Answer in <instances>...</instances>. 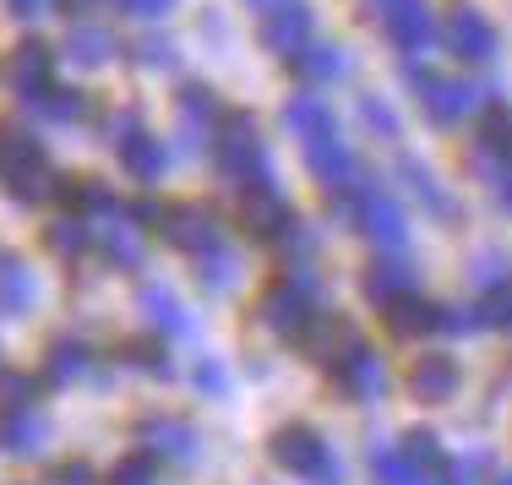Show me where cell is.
<instances>
[{
  "label": "cell",
  "mask_w": 512,
  "mask_h": 485,
  "mask_svg": "<svg viewBox=\"0 0 512 485\" xmlns=\"http://www.w3.org/2000/svg\"><path fill=\"white\" fill-rule=\"evenodd\" d=\"M213 148H218V169H224V175L235 180V186H246V191L273 186V159H267L262 137H256V126H251V115H229V120H218Z\"/></svg>",
  "instance_id": "obj_1"
},
{
  "label": "cell",
  "mask_w": 512,
  "mask_h": 485,
  "mask_svg": "<svg viewBox=\"0 0 512 485\" xmlns=\"http://www.w3.org/2000/svg\"><path fill=\"white\" fill-rule=\"evenodd\" d=\"M267 453H273V464H284L289 475H300L306 485H338V475H344L333 447H327L311 426H278L273 442H267Z\"/></svg>",
  "instance_id": "obj_2"
},
{
  "label": "cell",
  "mask_w": 512,
  "mask_h": 485,
  "mask_svg": "<svg viewBox=\"0 0 512 485\" xmlns=\"http://www.w3.org/2000/svg\"><path fill=\"white\" fill-rule=\"evenodd\" d=\"M262 317H267V327H273L278 338H295V344H306V333H311V322H316V306H311V278H306V268H300L295 278H284V284H273V289H267Z\"/></svg>",
  "instance_id": "obj_3"
},
{
  "label": "cell",
  "mask_w": 512,
  "mask_h": 485,
  "mask_svg": "<svg viewBox=\"0 0 512 485\" xmlns=\"http://www.w3.org/2000/svg\"><path fill=\"white\" fill-rule=\"evenodd\" d=\"M414 93H420L425 115L442 120V126H453V120H463L480 99H491V88H480V82H447V77H436V71H414Z\"/></svg>",
  "instance_id": "obj_4"
},
{
  "label": "cell",
  "mask_w": 512,
  "mask_h": 485,
  "mask_svg": "<svg viewBox=\"0 0 512 485\" xmlns=\"http://www.w3.org/2000/svg\"><path fill=\"white\" fill-rule=\"evenodd\" d=\"M349 202H355V213H360V229L371 235V246H387V251H398V246H404V235H409V218H404V208H398V202L387 197L382 186H371V180H365V186H360Z\"/></svg>",
  "instance_id": "obj_5"
},
{
  "label": "cell",
  "mask_w": 512,
  "mask_h": 485,
  "mask_svg": "<svg viewBox=\"0 0 512 485\" xmlns=\"http://www.w3.org/2000/svg\"><path fill=\"white\" fill-rule=\"evenodd\" d=\"M115 148H120V164H126V175H137L142 186H153L158 175H164V164H169V153H164V142L153 137L148 126H142V115H120V131H115Z\"/></svg>",
  "instance_id": "obj_6"
},
{
  "label": "cell",
  "mask_w": 512,
  "mask_h": 485,
  "mask_svg": "<svg viewBox=\"0 0 512 485\" xmlns=\"http://www.w3.org/2000/svg\"><path fill=\"white\" fill-rule=\"evenodd\" d=\"M240 224H246L251 240H284L289 229H295V208H289L273 186H262V191H246V197H240Z\"/></svg>",
  "instance_id": "obj_7"
},
{
  "label": "cell",
  "mask_w": 512,
  "mask_h": 485,
  "mask_svg": "<svg viewBox=\"0 0 512 485\" xmlns=\"http://www.w3.org/2000/svg\"><path fill=\"white\" fill-rule=\"evenodd\" d=\"M158 229H164L169 246L191 251V257H202V251L224 246V235H218L213 213H202V208H164V213H158Z\"/></svg>",
  "instance_id": "obj_8"
},
{
  "label": "cell",
  "mask_w": 512,
  "mask_h": 485,
  "mask_svg": "<svg viewBox=\"0 0 512 485\" xmlns=\"http://www.w3.org/2000/svg\"><path fill=\"white\" fill-rule=\"evenodd\" d=\"M306 39H311V11L300 6V0H284V6L262 11V44L273 55L295 60L300 50H306Z\"/></svg>",
  "instance_id": "obj_9"
},
{
  "label": "cell",
  "mask_w": 512,
  "mask_h": 485,
  "mask_svg": "<svg viewBox=\"0 0 512 485\" xmlns=\"http://www.w3.org/2000/svg\"><path fill=\"white\" fill-rule=\"evenodd\" d=\"M382 17H387V33L404 55H420L436 44V22L425 11V0H382Z\"/></svg>",
  "instance_id": "obj_10"
},
{
  "label": "cell",
  "mask_w": 512,
  "mask_h": 485,
  "mask_svg": "<svg viewBox=\"0 0 512 485\" xmlns=\"http://www.w3.org/2000/svg\"><path fill=\"white\" fill-rule=\"evenodd\" d=\"M88 240H99V251L109 257V268L131 273L142 262V240H137V224L131 218H120V208H109L104 218H93L88 224Z\"/></svg>",
  "instance_id": "obj_11"
},
{
  "label": "cell",
  "mask_w": 512,
  "mask_h": 485,
  "mask_svg": "<svg viewBox=\"0 0 512 485\" xmlns=\"http://www.w3.org/2000/svg\"><path fill=\"white\" fill-rule=\"evenodd\" d=\"M409 393L420 398V404H447V398L458 393V360L442 355V349L420 355V360L409 366Z\"/></svg>",
  "instance_id": "obj_12"
},
{
  "label": "cell",
  "mask_w": 512,
  "mask_h": 485,
  "mask_svg": "<svg viewBox=\"0 0 512 485\" xmlns=\"http://www.w3.org/2000/svg\"><path fill=\"white\" fill-rule=\"evenodd\" d=\"M447 50L458 60H491L496 55V28L474 6H458L453 17H447Z\"/></svg>",
  "instance_id": "obj_13"
},
{
  "label": "cell",
  "mask_w": 512,
  "mask_h": 485,
  "mask_svg": "<svg viewBox=\"0 0 512 485\" xmlns=\"http://www.w3.org/2000/svg\"><path fill=\"white\" fill-rule=\"evenodd\" d=\"M333 377H338V387H344L349 398H382L387 393V366L371 355V344L349 349V355L333 366Z\"/></svg>",
  "instance_id": "obj_14"
},
{
  "label": "cell",
  "mask_w": 512,
  "mask_h": 485,
  "mask_svg": "<svg viewBox=\"0 0 512 485\" xmlns=\"http://www.w3.org/2000/svg\"><path fill=\"white\" fill-rule=\"evenodd\" d=\"M137 436H142V447H148L153 458H175V464L197 458V431H191L180 415H153V420H142Z\"/></svg>",
  "instance_id": "obj_15"
},
{
  "label": "cell",
  "mask_w": 512,
  "mask_h": 485,
  "mask_svg": "<svg viewBox=\"0 0 512 485\" xmlns=\"http://www.w3.org/2000/svg\"><path fill=\"white\" fill-rule=\"evenodd\" d=\"M175 115H180V131H186V148H202L207 131L224 120V115H218L213 88H202V82H186V88L175 93Z\"/></svg>",
  "instance_id": "obj_16"
},
{
  "label": "cell",
  "mask_w": 512,
  "mask_h": 485,
  "mask_svg": "<svg viewBox=\"0 0 512 485\" xmlns=\"http://www.w3.org/2000/svg\"><path fill=\"white\" fill-rule=\"evenodd\" d=\"M50 71H55V60H50V44L28 39V44H17V55H11L6 77H11V88H17L22 99H39V93L50 88Z\"/></svg>",
  "instance_id": "obj_17"
},
{
  "label": "cell",
  "mask_w": 512,
  "mask_h": 485,
  "mask_svg": "<svg viewBox=\"0 0 512 485\" xmlns=\"http://www.w3.org/2000/svg\"><path fill=\"white\" fill-rule=\"evenodd\" d=\"M382 317H387V327H393L398 338H425V333H436V300L404 289V295L382 300Z\"/></svg>",
  "instance_id": "obj_18"
},
{
  "label": "cell",
  "mask_w": 512,
  "mask_h": 485,
  "mask_svg": "<svg viewBox=\"0 0 512 485\" xmlns=\"http://www.w3.org/2000/svg\"><path fill=\"white\" fill-rule=\"evenodd\" d=\"M44 436H50V426H44V415L39 409H6L0 415V453H17V458H28V453H39L44 447Z\"/></svg>",
  "instance_id": "obj_19"
},
{
  "label": "cell",
  "mask_w": 512,
  "mask_h": 485,
  "mask_svg": "<svg viewBox=\"0 0 512 485\" xmlns=\"http://www.w3.org/2000/svg\"><path fill=\"white\" fill-rule=\"evenodd\" d=\"M142 317H148L164 338H191V333H197V322L186 317V306H180V300L169 295L164 284H148V289H142Z\"/></svg>",
  "instance_id": "obj_20"
},
{
  "label": "cell",
  "mask_w": 512,
  "mask_h": 485,
  "mask_svg": "<svg viewBox=\"0 0 512 485\" xmlns=\"http://www.w3.org/2000/svg\"><path fill=\"white\" fill-rule=\"evenodd\" d=\"M33 295H39L33 273L22 268L17 257H6V251H0V317H22V311L33 306Z\"/></svg>",
  "instance_id": "obj_21"
},
{
  "label": "cell",
  "mask_w": 512,
  "mask_h": 485,
  "mask_svg": "<svg viewBox=\"0 0 512 485\" xmlns=\"http://www.w3.org/2000/svg\"><path fill=\"white\" fill-rule=\"evenodd\" d=\"M306 344H311V355H316V360H327V366H338V360H344L349 349L360 344V333H355V327H349L344 317H327V322H311Z\"/></svg>",
  "instance_id": "obj_22"
},
{
  "label": "cell",
  "mask_w": 512,
  "mask_h": 485,
  "mask_svg": "<svg viewBox=\"0 0 512 485\" xmlns=\"http://www.w3.org/2000/svg\"><path fill=\"white\" fill-rule=\"evenodd\" d=\"M398 453H404V464H409V469H414V475H420V480L442 485V475H447V453H442V447H436V436H431V431H409Z\"/></svg>",
  "instance_id": "obj_23"
},
{
  "label": "cell",
  "mask_w": 512,
  "mask_h": 485,
  "mask_svg": "<svg viewBox=\"0 0 512 485\" xmlns=\"http://www.w3.org/2000/svg\"><path fill=\"white\" fill-rule=\"evenodd\" d=\"M414 284V262L409 257H382L365 268V295L371 300H387V295H404Z\"/></svg>",
  "instance_id": "obj_24"
},
{
  "label": "cell",
  "mask_w": 512,
  "mask_h": 485,
  "mask_svg": "<svg viewBox=\"0 0 512 485\" xmlns=\"http://www.w3.org/2000/svg\"><path fill=\"white\" fill-rule=\"evenodd\" d=\"M284 120H289V131H295L300 142L322 137V131H338V126H333V115H327V104L316 99V93H300V99H289Z\"/></svg>",
  "instance_id": "obj_25"
},
{
  "label": "cell",
  "mask_w": 512,
  "mask_h": 485,
  "mask_svg": "<svg viewBox=\"0 0 512 485\" xmlns=\"http://www.w3.org/2000/svg\"><path fill=\"white\" fill-rule=\"evenodd\" d=\"M88 366H93V349H82V344H71V338H66V344H55L50 355H44V382L66 387V382H77Z\"/></svg>",
  "instance_id": "obj_26"
},
{
  "label": "cell",
  "mask_w": 512,
  "mask_h": 485,
  "mask_svg": "<svg viewBox=\"0 0 512 485\" xmlns=\"http://www.w3.org/2000/svg\"><path fill=\"white\" fill-rule=\"evenodd\" d=\"M6 186H11V197H17V202H44V197H55V191H60V180H55V169L44 159H33V164H22Z\"/></svg>",
  "instance_id": "obj_27"
},
{
  "label": "cell",
  "mask_w": 512,
  "mask_h": 485,
  "mask_svg": "<svg viewBox=\"0 0 512 485\" xmlns=\"http://www.w3.org/2000/svg\"><path fill=\"white\" fill-rule=\"evenodd\" d=\"M66 60H77V66H109L115 60V39L104 28H77L66 39Z\"/></svg>",
  "instance_id": "obj_28"
},
{
  "label": "cell",
  "mask_w": 512,
  "mask_h": 485,
  "mask_svg": "<svg viewBox=\"0 0 512 485\" xmlns=\"http://www.w3.org/2000/svg\"><path fill=\"white\" fill-rule=\"evenodd\" d=\"M60 197H66V208L82 218V224H93V218H104L115 208V197H109V186H93V180H77V186H60Z\"/></svg>",
  "instance_id": "obj_29"
},
{
  "label": "cell",
  "mask_w": 512,
  "mask_h": 485,
  "mask_svg": "<svg viewBox=\"0 0 512 485\" xmlns=\"http://www.w3.org/2000/svg\"><path fill=\"white\" fill-rule=\"evenodd\" d=\"M44 246L55 251V257H82L88 251V224H82L77 213H66V218H50V229H44Z\"/></svg>",
  "instance_id": "obj_30"
},
{
  "label": "cell",
  "mask_w": 512,
  "mask_h": 485,
  "mask_svg": "<svg viewBox=\"0 0 512 485\" xmlns=\"http://www.w3.org/2000/svg\"><path fill=\"white\" fill-rule=\"evenodd\" d=\"M295 66H300V77H306V82L344 77V55H338L333 44H322V39H306V50L295 55Z\"/></svg>",
  "instance_id": "obj_31"
},
{
  "label": "cell",
  "mask_w": 512,
  "mask_h": 485,
  "mask_svg": "<svg viewBox=\"0 0 512 485\" xmlns=\"http://www.w3.org/2000/svg\"><path fill=\"white\" fill-rule=\"evenodd\" d=\"M33 159H44L39 142H33L28 131H17V126H0V180H11L22 164H33Z\"/></svg>",
  "instance_id": "obj_32"
},
{
  "label": "cell",
  "mask_w": 512,
  "mask_h": 485,
  "mask_svg": "<svg viewBox=\"0 0 512 485\" xmlns=\"http://www.w3.org/2000/svg\"><path fill=\"white\" fill-rule=\"evenodd\" d=\"M371 480L376 485H431V480H420L404 464V453H398V447H382V442L371 447Z\"/></svg>",
  "instance_id": "obj_33"
},
{
  "label": "cell",
  "mask_w": 512,
  "mask_h": 485,
  "mask_svg": "<svg viewBox=\"0 0 512 485\" xmlns=\"http://www.w3.org/2000/svg\"><path fill=\"white\" fill-rule=\"evenodd\" d=\"M404 186L414 191V197H420L425 202V208H431V213H453V202H447V191L442 186H436V180H431V169H425V164H414V159H404Z\"/></svg>",
  "instance_id": "obj_34"
},
{
  "label": "cell",
  "mask_w": 512,
  "mask_h": 485,
  "mask_svg": "<svg viewBox=\"0 0 512 485\" xmlns=\"http://www.w3.org/2000/svg\"><path fill=\"white\" fill-rule=\"evenodd\" d=\"M474 311H480L485 327H507V333H512V278H502V284L485 289V300Z\"/></svg>",
  "instance_id": "obj_35"
},
{
  "label": "cell",
  "mask_w": 512,
  "mask_h": 485,
  "mask_svg": "<svg viewBox=\"0 0 512 485\" xmlns=\"http://www.w3.org/2000/svg\"><path fill=\"white\" fill-rule=\"evenodd\" d=\"M480 148L496 153L502 164H512V115L507 109H491V115H485V142Z\"/></svg>",
  "instance_id": "obj_36"
},
{
  "label": "cell",
  "mask_w": 512,
  "mask_h": 485,
  "mask_svg": "<svg viewBox=\"0 0 512 485\" xmlns=\"http://www.w3.org/2000/svg\"><path fill=\"white\" fill-rule=\"evenodd\" d=\"M153 480H158L153 453H131V458H120V464L109 469V485H153Z\"/></svg>",
  "instance_id": "obj_37"
},
{
  "label": "cell",
  "mask_w": 512,
  "mask_h": 485,
  "mask_svg": "<svg viewBox=\"0 0 512 485\" xmlns=\"http://www.w3.org/2000/svg\"><path fill=\"white\" fill-rule=\"evenodd\" d=\"M33 104H39L50 120H77L82 109H88V104H82V93H71V88H55V82H50V88H44Z\"/></svg>",
  "instance_id": "obj_38"
},
{
  "label": "cell",
  "mask_w": 512,
  "mask_h": 485,
  "mask_svg": "<svg viewBox=\"0 0 512 485\" xmlns=\"http://www.w3.org/2000/svg\"><path fill=\"white\" fill-rule=\"evenodd\" d=\"M355 109H360L365 126H371V137H382V142H393V137H398V115H393V109H387L382 99H371V93H365Z\"/></svg>",
  "instance_id": "obj_39"
},
{
  "label": "cell",
  "mask_w": 512,
  "mask_h": 485,
  "mask_svg": "<svg viewBox=\"0 0 512 485\" xmlns=\"http://www.w3.org/2000/svg\"><path fill=\"white\" fill-rule=\"evenodd\" d=\"M191 382H197V393H207V398H224L229 393V377H224L218 360H197V366H191Z\"/></svg>",
  "instance_id": "obj_40"
},
{
  "label": "cell",
  "mask_w": 512,
  "mask_h": 485,
  "mask_svg": "<svg viewBox=\"0 0 512 485\" xmlns=\"http://www.w3.org/2000/svg\"><path fill=\"white\" fill-rule=\"evenodd\" d=\"M0 404H6V409H28L33 404V377L6 371V377H0Z\"/></svg>",
  "instance_id": "obj_41"
},
{
  "label": "cell",
  "mask_w": 512,
  "mask_h": 485,
  "mask_svg": "<svg viewBox=\"0 0 512 485\" xmlns=\"http://www.w3.org/2000/svg\"><path fill=\"white\" fill-rule=\"evenodd\" d=\"M480 475H485V453H469V458H458V464H447L442 485H480Z\"/></svg>",
  "instance_id": "obj_42"
},
{
  "label": "cell",
  "mask_w": 512,
  "mask_h": 485,
  "mask_svg": "<svg viewBox=\"0 0 512 485\" xmlns=\"http://www.w3.org/2000/svg\"><path fill=\"white\" fill-rule=\"evenodd\" d=\"M197 268H202L207 284H229V278H235V268H229V251H224V246L202 251V257H197Z\"/></svg>",
  "instance_id": "obj_43"
},
{
  "label": "cell",
  "mask_w": 512,
  "mask_h": 485,
  "mask_svg": "<svg viewBox=\"0 0 512 485\" xmlns=\"http://www.w3.org/2000/svg\"><path fill=\"white\" fill-rule=\"evenodd\" d=\"M126 360H131V366H142V371H169V360H164V349H158V344H126Z\"/></svg>",
  "instance_id": "obj_44"
},
{
  "label": "cell",
  "mask_w": 512,
  "mask_h": 485,
  "mask_svg": "<svg viewBox=\"0 0 512 485\" xmlns=\"http://www.w3.org/2000/svg\"><path fill=\"white\" fill-rule=\"evenodd\" d=\"M44 485H93V469L88 464H55L44 475Z\"/></svg>",
  "instance_id": "obj_45"
},
{
  "label": "cell",
  "mask_w": 512,
  "mask_h": 485,
  "mask_svg": "<svg viewBox=\"0 0 512 485\" xmlns=\"http://www.w3.org/2000/svg\"><path fill=\"white\" fill-rule=\"evenodd\" d=\"M137 60H142V66H169V60H175V50H169V39H158V33H153V39L137 44Z\"/></svg>",
  "instance_id": "obj_46"
},
{
  "label": "cell",
  "mask_w": 512,
  "mask_h": 485,
  "mask_svg": "<svg viewBox=\"0 0 512 485\" xmlns=\"http://www.w3.org/2000/svg\"><path fill=\"white\" fill-rule=\"evenodd\" d=\"M120 6H126L131 17L153 22V17H164V11H175V0H120Z\"/></svg>",
  "instance_id": "obj_47"
},
{
  "label": "cell",
  "mask_w": 512,
  "mask_h": 485,
  "mask_svg": "<svg viewBox=\"0 0 512 485\" xmlns=\"http://www.w3.org/2000/svg\"><path fill=\"white\" fill-rule=\"evenodd\" d=\"M474 273H480V284H485V289H491V284H502V278H512L502 257H480V268H474Z\"/></svg>",
  "instance_id": "obj_48"
},
{
  "label": "cell",
  "mask_w": 512,
  "mask_h": 485,
  "mask_svg": "<svg viewBox=\"0 0 512 485\" xmlns=\"http://www.w3.org/2000/svg\"><path fill=\"white\" fill-rule=\"evenodd\" d=\"M11 11H17V17H44V11L55 6V0H6Z\"/></svg>",
  "instance_id": "obj_49"
},
{
  "label": "cell",
  "mask_w": 512,
  "mask_h": 485,
  "mask_svg": "<svg viewBox=\"0 0 512 485\" xmlns=\"http://www.w3.org/2000/svg\"><path fill=\"white\" fill-rule=\"evenodd\" d=\"M502 202L512 208V169H502Z\"/></svg>",
  "instance_id": "obj_50"
},
{
  "label": "cell",
  "mask_w": 512,
  "mask_h": 485,
  "mask_svg": "<svg viewBox=\"0 0 512 485\" xmlns=\"http://www.w3.org/2000/svg\"><path fill=\"white\" fill-rule=\"evenodd\" d=\"M256 11H273V6H284V0H251Z\"/></svg>",
  "instance_id": "obj_51"
},
{
  "label": "cell",
  "mask_w": 512,
  "mask_h": 485,
  "mask_svg": "<svg viewBox=\"0 0 512 485\" xmlns=\"http://www.w3.org/2000/svg\"><path fill=\"white\" fill-rule=\"evenodd\" d=\"M496 485H512V475H496Z\"/></svg>",
  "instance_id": "obj_52"
},
{
  "label": "cell",
  "mask_w": 512,
  "mask_h": 485,
  "mask_svg": "<svg viewBox=\"0 0 512 485\" xmlns=\"http://www.w3.org/2000/svg\"><path fill=\"white\" fill-rule=\"evenodd\" d=\"M376 6H382V0H376Z\"/></svg>",
  "instance_id": "obj_53"
}]
</instances>
